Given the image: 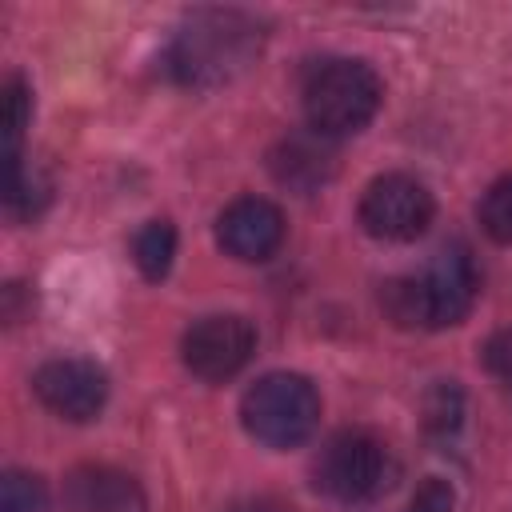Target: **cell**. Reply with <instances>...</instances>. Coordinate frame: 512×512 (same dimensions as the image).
<instances>
[{
	"label": "cell",
	"instance_id": "1",
	"mask_svg": "<svg viewBox=\"0 0 512 512\" xmlns=\"http://www.w3.org/2000/svg\"><path fill=\"white\" fill-rule=\"evenodd\" d=\"M264 32L244 12L208 8L188 16L168 48V68L188 88H220L260 56Z\"/></svg>",
	"mask_w": 512,
	"mask_h": 512
},
{
	"label": "cell",
	"instance_id": "2",
	"mask_svg": "<svg viewBox=\"0 0 512 512\" xmlns=\"http://www.w3.org/2000/svg\"><path fill=\"white\" fill-rule=\"evenodd\" d=\"M480 276L472 256L452 244L436 252V260L420 276H396L384 284L380 304L400 328H452L472 312Z\"/></svg>",
	"mask_w": 512,
	"mask_h": 512
},
{
	"label": "cell",
	"instance_id": "3",
	"mask_svg": "<svg viewBox=\"0 0 512 512\" xmlns=\"http://www.w3.org/2000/svg\"><path fill=\"white\" fill-rule=\"evenodd\" d=\"M300 96H304L308 128L336 140V136L368 128V120L380 112L384 84L364 60L332 56V60H320L308 68Z\"/></svg>",
	"mask_w": 512,
	"mask_h": 512
},
{
	"label": "cell",
	"instance_id": "4",
	"mask_svg": "<svg viewBox=\"0 0 512 512\" xmlns=\"http://www.w3.org/2000/svg\"><path fill=\"white\" fill-rule=\"evenodd\" d=\"M392 476H396V460H392L388 444L364 428L336 432L312 464L316 488L344 508H364V504L380 500L388 492Z\"/></svg>",
	"mask_w": 512,
	"mask_h": 512
},
{
	"label": "cell",
	"instance_id": "5",
	"mask_svg": "<svg viewBox=\"0 0 512 512\" xmlns=\"http://www.w3.org/2000/svg\"><path fill=\"white\" fill-rule=\"evenodd\" d=\"M240 420L252 440L268 448H296L320 424V392L312 388L308 376L268 372L244 392Z\"/></svg>",
	"mask_w": 512,
	"mask_h": 512
},
{
	"label": "cell",
	"instance_id": "6",
	"mask_svg": "<svg viewBox=\"0 0 512 512\" xmlns=\"http://www.w3.org/2000/svg\"><path fill=\"white\" fill-rule=\"evenodd\" d=\"M436 200L432 192L404 172H384L376 176L364 196H360V224L376 240H416L432 224Z\"/></svg>",
	"mask_w": 512,
	"mask_h": 512
},
{
	"label": "cell",
	"instance_id": "7",
	"mask_svg": "<svg viewBox=\"0 0 512 512\" xmlns=\"http://www.w3.org/2000/svg\"><path fill=\"white\" fill-rule=\"evenodd\" d=\"M256 352V328L244 316L220 312L196 320L180 340V360L196 380L224 384L232 380Z\"/></svg>",
	"mask_w": 512,
	"mask_h": 512
},
{
	"label": "cell",
	"instance_id": "8",
	"mask_svg": "<svg viewBox=\"0 0 512 512\" xmlns=\"http://www.w3.org/2000/svg\"><path fill=\"white\" fill-rule=\"evenodd\" d=\"M32 392L40 396V404L48 412L84 424V420L100 416V408L108 400V376L100 364H92L84 356H56L36 368Z\"/></svg>",
	"mask_w": 512,
	"mask_h": 512
},
{
	"label": "cell",
	"instance_id": "9",
	"mask_svg": "<svg viewBox=\"0 0 512 512\" xmlns=\"http://www.w3.org/2000/svg\"><path fill=\"white\" fill-rule=\"evenodd\" d=\"M216 240L228 256H236L244 264H260L284 240V212L264 196H240L220 212Z\"/></svg>",
	"mask_w": 512,
	"mask_h": 512
},
{
	"label": "cell",
	"instance_id": "10",
	"mask_svg": "<svg viewBox=\"0 0 512 512\" xmlns=\"http://www.w3.org/2000/svg\"><path fill=\"white\" fill-rule=\"evenodd\" d=\"M64 512H148L140 484L108 464H80L64 480Z\"/></svg>",
	"mask_w": 512,
	"mask_h": 512
},
{
	"label": "cell",
	"instance_id": "11",
	"mask_svg": "<svg viewBox=\"0 0 512 512\" xmlns=\"http://www.w3.org/2000/svg\"><path fill=\"white\" fill-rule=\"evenodd\" d=\"M268 168H272L276 184H284V188L308 196V192H316V188L332 176V168H336V148H332L328 136H320V132H312V128H308V132H292V136H284V140L272 148Z\"/></svg>",
	"mask_w": 512,
	"mask_h": 512
},
{
	"label": "cell",
	"instance_id": "12",
	"mask_svg": "<svg viewBox=\"0 0 512 512\" xmlns=\"http://www.w3.org/2000/svg\"><path fill=\"white\" fill-rule=\"evenodd\" d=\"M52 200V184L36 164H24V156L8 160V184H4V212L12 220H36L44 204Z\"/></svg>",
	"mask_w": 512,
	"mask_h": 512
},
{
	"label": "cell",
	"instance_id": "13",
	"mask_svg": "<svg viewBox=\"0 0 512 512\" xmlns=\"http://www.w3.org/2000/svg\"><path fill=\"white\" fill-rule=\"evenodd\" d=\"M132 256L148 280H164L176 256V228L168 220H148L132 240Z\"/></svg>",
	"mask_w": 512,
	"mask_h": 512
},
{
	"label": "cell",
	"instance_id": "14",
	"mask_svg": "<svg viewBox=\"0 0 512 512\" xmlns=\"http://www.w3.org/2000/svg\"><path fill=\"white\" fill-rule=\"evenodd\" d=\"M0 104H4L0 128H4V164H8V160L20 156V140H24L28 120H32V92H28L24 76H12V80L4 84V100H0Z\"/></svg>",
	"mask_w": 512,
	"mask_h": 512
},
{
	"label": "cell",
	"instance_id": "15",
	"mask_svg": "<svg viewBox=\"0 0 512 512\" xmlns=\"http://www.w3.org/2000/svg\"><path fill=\"white\" fill-rule=\"evenodd\" d=\"M480 224L496 244H512V176L496 180L480 200Z\"/></svg>",
	"mask_w": 512,
	"mask_h": 512
},
{
	"label": "cell",
	"instance_id": "16",
	"mask_svg": "<svg viewBox=\"0 0 512 512\" xmlns=\"http://www.w3.org/2000/svg\"><path fill=\"white\" fill-rule=\"evenodd\" d=\"M0 512H44V484L20 468L0 480Z\"/></svg>",
	"mask_w": 512,
	"mask_h": 512
},
{
	"label": "cell",
	"instance_id": "17",
	"mask_svg": "<svg viewBox=\"0 0 512 512\" xmlns=\"http://www.w3.org/2000/svg\"><path fill=\"white\" fill-rule=\"evenodd\" d=\"M460 412H464V400H460V388L452 380H440L424 396V420L432 432H452L460 424Z\"/></svg>",
	"mask_w": 512,
	"mask_h": 512
},
{
	"label": "cell",
	"instance_id": "18",
	"mask_svg": "<svg viewBox=\"0 0 512 512\" xmlns=\"http://www.w3.org/2000/svg\"><path fill=\"white\" fill-rule=\"evenodd\" d=\"M484 368H488L500 384L512 388V328L488 336V344H484Z\"/></svg>",
	"mask_w": 512,
	"mask_h": 512
},
{
	"label": "cell",
	"instance_id": "19",
	"mask_svg": "<svg viewBox=\"0 0 512 512\" xmlns=\"http://www.w3.org/2000/svg\"><path fill=\"white\" fill-rule=\"evenodd\" d=\"M408 512H452V488L444 480H424L408 504Z\"/></svg>",
	"mask_w": 512,
	"mask_h": 512
},
{
	"label": "cell",
	"instance_id": "20",
	"mask_svg": "<svg viewBox=\"0 0 512 512\" xmlns=\"http://www.w3.org/2000/svg\"><path fill=\"white\" fill-rule=\"evenodd\" d=\"M232 512H296L284 496H272V492H260V496H244L240 504H232Z\"/></svg>",
	"mask_w": 512,
	"mask_h": 512
}]
</instances>
